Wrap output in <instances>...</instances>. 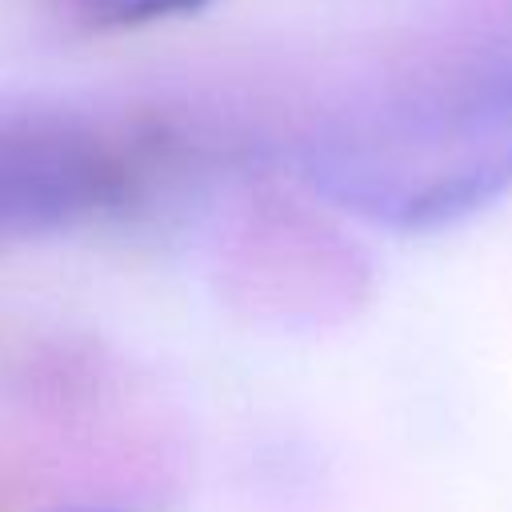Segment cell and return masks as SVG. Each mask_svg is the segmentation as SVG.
Returning a JSON list of instances; mask_svg holds the SVG:
<instances>
[{"mask_svg":"<svg viewBox=\"0 0 512 512\" xmlns=\"http://www.w3.org/2000/svg\"><path fill=\"white\" fill-rule=\"evenodd\" d=\"M124 196L120 156L84 128L0 124V248L88 224Z\"/></svg>","mask_w":512,"mask_h":512,"instance_id":"cell-2","label":"cell"},{"mask_svg":"<svg viewBox=\"0 0 512 512\" xmlns=\"http://www.w3.org/2000/svg\"><path fill=\"white\" fill-rule=\"evenodd\" d=\"M304 176L320 196L388 228L472 212L512 184V52L348 108L304 148Z\"/></svg>","mask_w":512,"mask_h":512,"instance_id":"cell-1","label":"cell"},{"mask_svg":"<svg viewBox=\"0 0 512 512\" xmlns=\"http://www.w3.org/2000/svg\"><path fill=\"white\" fill-rule=\"evenodd\" d=\"M56 512H120V508H56Z\"/></svg>","mask_w":512,"mask_h":512,"instance_id":"cell-4","label":"cell"},{"mask_svg":"<svg viewBox=\"0 0 512 512\" xmlns=\"http://www.w3.org/2000/svg\"><path fill=\"white\" fill-rule=\"evenodd\" d=\"M96 20L108 24H152V20H172L204 8L208 0H80Z\"/></svg>","mask_w":512,"mask_h":512,"instance_id":"cell-3","label":"cell"}]
</instances>
